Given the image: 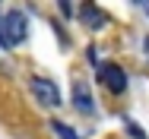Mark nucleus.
I'll return each instance as SVG.
<instances>
[{
	"label": "nucleus",
	"mask_w": 149,
	"mask_h": 139,
	"mask_svg": "<svg viewBox=\"0 0 149 139\" xmlns=\"http://www.w3.org/2000/svg\"><path fill=\"white\" fill-rule=\"evenodd\" d=\"M3 48H13V44H19V41H26V35H29V19H26V13L22 10H10L6 16H3Z\"/></svg>",
	"instance_id": "nucleus-1"
},
{
	"label": "nucleus",
	"mask_w": 149,
	"mask_h": 139,
	"mask_svg": "<svg viewBox=\"0 0 149 139\" xmlns=\"http://www.w3.org/2000/svg\"><path fill=\"white\" fill-rule=\"evenodd\" d=\"M29 89H32V95H35L45 108H57V104H60V92H57V85L51 82V79H45V76H32Z\"/></svg>",
	"instance_id": "nucleus-2"
},
{
	"label": "nucleus",
	"mask_w": 149,
	"mask_h": 139,
	"mask_svg": "<svg viewBox=\"0 0 149 139\" xmlns=\"http://www.w3.org/2000/svg\"><path fill=\"white\" fill-rule=\"evenodd\" d=\"M98 79L105 82L108 92H114V95H120V92L127 89V73L120 70L118 63H98Z\"/></svg>",
	"instance_id": "nucleus-3"
},
{
	"label": "nucleus",
	"mask_w": 149,
	"mask_h": 139,
	"mask_svg": "<svg viewBox=\"0 0 149 139\" xmlns=\"http://www.w3.org/2000/svg\"><path fill=\"white\" fill-rule=\"evenodd\" d=\"M79 19H83L86 28H102L105 22H108V16H105L95 3H83V6H79Z\"/></svg>",
	"instance_id": "nucleus-4"
},
{
	"label": "nucleus",
	"mask_w": 149,
	"mask_h": 139,
	"mask_svg": "<svg viewBox=\"0 0 149 139\" xmlns=\"http://www.w3.org/2000/svg\"><path fill=\"white\" fill-rule=\"evenodd\" d=\"M73 104L79 114H92L95 104H92V95H89V85L86 82H73Z\"/></svg>",
	"instance_id": "nucleus-5"
},
{
	"label": "nucleus",
	"mask_w": 149,
	"mask_h": 139,
	"mask_svg": "<svg viewBox=\"0 0 149 139\" xmlns=\"http://www.w3.org/2000/svg\"><path fill=\"white\" fill-rule=\"evenodd\" d=\"M51 130H54L60 139H79L73 130H70V127H67V123H63V120H51Z\"/></svg>",
	"instance_id": "nucleus-6"
},
{
	"label": "nucleus",
	"mask_w": 149,
	"mask_h": 139,
	"mask_svg": "<svg viewBox=\"0 0 149 139\" xmlns=\"http://www.w3.org/2000/svg\"><path fill=\"white\" fill-rule=\"evenodd\" d=\"M124 127H127V133H130V139H146V133L140 130V123H136V120L124 117Z\"/></svg>",
	"instance_id": "nucleus-7"
},
{
	"label": "nucleus",
	"mask_w": 149,
	"mask_h": 139,
	"mask_svg": "<svg viewBox=\"0 0 149 139\" xmlns=\"http://www.w3.org/2000/svg\"><path fill=\"white\" fill-rule=\"evenodd\" d=\"M146 13H149V3H146Z\"/></svg>",
	"instance_id": "nucleus-8"
}]
</instances>
